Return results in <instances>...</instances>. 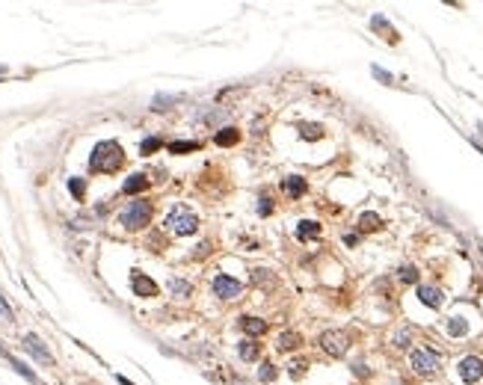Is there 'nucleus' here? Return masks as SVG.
<instances>
[{"mask_svg":"<svg viewBox=\"0 0 483 385\" xmlns=\"http://www.w3.org/2000/svg\"><path fill=\"white\" fill-rule=\"evenodd\" d=\"M122 148H119V142H98L95 151H92V157H89V166H92V172H116L119 166H122Z\"/></svg>","mask_w":483,"mask_h":385,"instance_id":"f257e3e1","label":"nucleus"},{"mask_svg":"<svg viewBox=\"0 0 483 385\" xmlns=\"http://www.w3.org/2000/svg\"><path fill=\"white\" fill-rule=\"evenodd\" d=\"M122 225L125 228H130V231H136V228H145L148 225V220H151V205L148 202H142V199H136V202H130L128 208L122 211Z\"/></svg>","mask_w":483,"mask_h":385,"instance_id":"f03ea898","label":"nucleus"},{"mask_svg":"<svg viewBox=\"0 0 483 385\" xmlns=\"http://www.w3.org/2000/svg\"><path fill=\"white\" fill-rule=\"evenodd\" d=\"M166 225H169V231H175V234H196L199 220H196L193 211H187V208H172V214L166 217Z\"/></svg>","mask_w":483,"mask_h":385,"instance_id":"7ed1b4c3","label":"nucleus"},{"mask_svg":"<svg viewBox=\"0 0 483 385\" xmlns=\"http://www.w3.org/2000/svg\"><path fill=\"white\" fill-rule=\"evenodd\" d=\"M320 347L329 355H344L347 350H350V338H347V332L332 329V332H323L320 335Z\"/></svg>","mask_w":483,"mask_h":385,"instance_id":"20e7f679","label":"nucleus"},{"mask_svg":"<svg viewBox=\"0 0 483 385\" xmlns=\"http://www.w3.org/2000/svg\"><path fill=\"white\" fill-rule=\"evenodd\" d=\"M459 376H462V382L474 385L483 376V361L477 355H465V358L459 361Z\"/></svg>","mask_w":483,"mask_h":385,"instance_id":"39448f33","label":"nucleus"},{"mask_svg":"<svg viewBox=\"0 0 483 385\" xmlns=\"http://www.w3.org/2000/svg\"><path fill=\"white\" fill-rule=\"evenodd\" d=\"M240 290H243V285H240L237 279H228V276H217V279H214V293H217L220 299H237Z\"/></svg>","mask_w":483,"mask_h":385,"instance_id":"423d86ee","label":"nucleus"},{"mask_svg":"<svg viewBox=\"0 0 483 385\" xmlns=\"http://www.w3.org/2000/svg\"><path fill=\"white\" fill-rule=\"evenodd\" d=\"M412 367H415L418 373H433V370L439 367V355L433 353V350H415V353H412Z\"/></svg>","mask_w":483,"mask_h":385,"instance_id":"0eeeda50","label":"nucleus"},{"mask_svg":"<svg viewBox=\"0 0 483 385\" xmlns=\"http://www.w3.org/2000/svg\"><path fill=\"white\" fill-rule=\"evenodd\" d=\"M130 288H133L136 296H145V299H148V296H157V285H154L145 273H133V276H130Z\"/></svg>","mask_w":483,"mask_h":385,"instance_id":"6e6552de","label":"nucleus"},{"mask_svg":"<svg viewBox=\"0 0 483 385\" xmlns=\"http://www.w3.org/2000/svg\"><path fill=\"white\" fill-rule=\"evenodd\" d=\"M418 299L424 302V305H430V308H442V290L439 288H430V285H421L418 288Z\"/></svg>","mask_w":483,"mask_h":385,"instance_id":"1a4fd4ad","label":"nucleus"},{"mask_svg":"<svg viewBox=\"0 0 483 385\" xmlns=\"http://www.w3.org/2000/svg\"><path fill=\"white\" fill-rule=\"evenodd\" d=\"M24 347H27V350H30L36 358H42L45 364H54V355L45 350V344H42V341H39L36 335H27V338H24Z\"/></svg>","mask_w":483,"mask_h":385,"instance_id":"9d476101","label":"nucleus"},{"mask_svg":"<svg viewBox=\"0 0 483 385\" xmlns=\"http://www.w3.org/2000/svg\"><path fill=\"white\" fill-rule=\"evenodd\" d=\"M282 190H285L288 199H299V196L305 192V181H302V178H296V175H290V178L282 181Z\"/></svg>","mask_w":483,"mask_h":385,"instance_id":"9b49d317","label":"nucleus"},{"mask_svg":"<svg viewBox=\"0 0 483 385\" xmlns=\"http://www.w3.org/2000/svg\"><path fill=\"white\" fill-rule=\"evenodd\" d=\"M240 329L246 332V335H252V338H258V335H264L267 332V323L264 320H258V317H240Z\"/></svg>","mask_w":483,"mask_h":385,"instance_id":"f8f14e48","label":"nucleus"},{"mask_svg":"<svg viewBox=\"0 0 483 385\" xmlns=\"http://www.w3.org/2000/svg\"><path fill=\"white\" fill-rule=\"evenodd\" d=\"M296 237H299V240H308V237H320V225L314 223V220H302V223L296 225Z\"/></svg>","mask_w":483,"mask_h":385,"instance_id":"ddd939ff","label":"nucleus"},{"mask_svg":"<svg viewBox=\"0 0 483 385\" xmlns=\"http://www.w3.org/2000/svg\"><path fill=\"white\" fill-rule=\"evenodd\" d=\"M302 344V335L299 332H282L279 335V350H296Z\"/></svg>","mask_w":483,"mask_h":385,"instance_id":"4468645a","label":"nucleus"},{"mask_svg":"<svg viewBox=\"0 0 483 385\" xmlns=\"http://www.w3.org/2000/svg\"><path fill=\"white\" fill-rule=\"evenodd\" d=\"M299 136H302V139H320V136H323V125L302 122V125H299Z\"/></svg>","mask_w":483,"mask_h":385,"instance_id":"2eb2a0df","label":"nucleus"},{"mask_svg":"<svg viewBox=\"0 0 483 385\" xmlns=\"http://www.w3.org/2000/svg\"><path fill=\"white\" fill-rule=\"evenodd\" d=\"M380 225H383V220H380L377 214H371V211L359 217V228H362V231H377Z\"/></svg>","mask_w":483,"mask_h":385,"instance_id":"dca6fc26","label":"nucleus"},{"mask_svg":"<svg viewBox=\"0 0 483 385\" xmlns=\"http://www.w3.org/2000/svg\"><path fill=\"white\" fill-rule=\"evenodd\" d=\"M145 187H148L145 175H130L128 181H125V192H142Z\"/></svg>","mask_w":483,"mask_h":385,"instance_id":"f3484780","label":"nucleus"},{"mask_svg":"<svg viewBox=\"0 0 483 385\" xmlns=\"http://www.w3.org/2000/svg\"><path fill=\"white\" fill-rule=\"evenodd\" d=\"M169 290H172L175 296H190V293H193L190 282H184V279H172V282H169Z\"/></svg>","mask_w":483,"mask_h":385,"instance_id":"a211bd4d","label":"nucleus"},{"mask_svg":"<svg viewBox=\"0 0 483 385\" xmlns=\"http://www.w3.org/2000/svg\"><path fill=\"white\" fill-rule=\"evenodd\" d=\"M199 148V142H193V139H184V142H169V151L172 154H184V151H196Z\"/></svg>","mask_w":483,"mask_h":385,"instance_id":"6ab92c4d","label":"nucleus"},{"mask_svg":"<svg viewBox=\"0 0 483 385\" xmlns=\"http://www.w3.org/2000/svg\"><path fill=\"white\" fill-rule=\"evenodd\" d=\"M237 142V130L234 128H223L217 133V145H234Z\"/></svg>","mask_w":483,"mask_h":385,"instance_id":"aec40b11","label":"nucleus"},{"mask_svg":"<svg viewBox=\"0 0 483 385\" xmlns=\"http://www.w3.org/2000/svg\"><path fill=\"white\" fill-rule=\"evenodd\" d=\"M240 358H243V361H255L258 358V344L243 341V344H240Z\"/></svg>","mask_w":483,"mask_h":385,"instance_id":"412c9836","label":"nucleus"},{"mask_svg":"<svg viewBox=\"0 0 483 385\" xmlns=\"http://www.w3.org/2000/svg\"><path fill=\"white\" fill-rule=\"evenodd\" d=\"M181 98L178 95H157L151 101V110H169V104H178Z\"/></svg>","mask_w":483,"mask_h":385,"instance_id":"4be33fe9","label":"nucleus"},{"mask_svg":"<svg viewBox=\"0 0 483 385\" xmlns=\"http://www.w3.org/2000/svg\"><path fill=\"white\" fill-rule=\"evenodd\" d=\"M465 329H468V326H465V320H462V317H451V320H448V332H451L453 338L465 335Z\"/></svg>","mask_w":483,"mask_h":385,"instance_id":"5701e85b","label":"nucleus"},{"mask_svg":"<svg viewBox=\"0 0 483 385\" xmlns=\"http://www.w3.org/2000/svg\"><path fill=\"white\" fill-rule=\"evenodd\" d=\"M258 379H261V382H273V379H276V364L264 361V364H261V370H258Z\"/></svg>","mask_w":483,"mask_h":385,"instance_id":"b1692460","label":"nucleus"},{"mask_svg":"<svg viewBox=\"0 0 483 385\" xmlns=\"http://www.w3.org/2000/svg\"><path fill=\"white\" fill-rule=\"evenodd\" d=\"M160 145H163V142L157 139V136H145V139H142V145H139V151H142V154H154Z\"/></svg>","mask_w":483,"mask_h":385,"instance_id":"393cba45","label":"nucleus"},{"mask_svg":"<svg viewBox=\"0 0 483 385\" xmlns=\"http://www.w3.org/2000/svg\"><path fill=\"white\" fill-rule=\"evenodd\" d=\"M400 282L415 285V282H418V270H415V267H409V264H406V267H400Z\"/></svg>","mask_w":483,"mask_h":385,"instance_id":"a878e982","label":"nucleus"},{"mask_svg":"<svg viewBox=\"0 0 483 385\" xmlns=\"http://www.w3.org/2000/svg\"><path fill=\"white\" fill-rule=\"evenodd\" d=\"M252 282H255V285H270L273 276H270V270H255V273H252Z\"/></svg>","mask_w":483,"mask_h":385,"instance_id":"bb28decb","label":"nucleus"},{"mask_svg":"<svg viewBox=\"0 0 483 385\" xmlns=\"http://www.w3.org/2000/svg\"><path fill=\"white\" fill-rule=\"evenodd\" d=\"M409 341H412V332H409V329H403V332L394 335V347H409Z\"/></svg>","mask_w":483,"mask_h":385,"instance_id":"cd10ccee","label":"nucleus"},{"mask_svg":"<svg viewBox=\"0 0 483 385\" xmlns=\"http://www.w3.org/2000/svg\"><path fill=\"white\" fill-rule=\"evenodd\" d=\"M68 190H71L74 196H77V199H80V196H83V190H86V184H83L80 178H71V181H68Z\"/></svg>","mask_w":483,"mask_h":385,"instance_id":"c85d7f7f","label":"nucleus"},{"mask_svg":"<svg viewBox=\"0 0 483 385\" xmlns=\"http://www.w3.org/2000/svg\"><path fill=\"white\" fill-rule=\"evenodd\" d=\"M305 367H308V364H305L302 358H299V361H290V376H293V379H296V376H302V373H305Z\"/></svg>","mask_w":483,"mask_h":385,"instance_id":"c756f323","label":"nucleus"},{"mask_svg":"<svg viewBox=\"0 0 483 385\" xmlns=\"http://www.w3.org/2000/svg\"><path fill=\"white\" fill-rule=\"evenodd\" d=\"M371 71H374V77H380V80H383V83H391V80H394V77H391V74H388V71H383V68H380V65H374V68H371Z\"/></svg>","mask_w":483,"mask_h":385,"instance_id":"7c9ffc66","label":"nucleus"},{"mask_svg":"<svg viewBox=\"0 0 483 385\" xmlns=\"http://www.w3.org/2000/svg\"><path fill=\"white\" fill-rule=\"evenodd\" d=\"M270 211H273V205H270V199H267V196H264V199H261V202H258V214H261V217H267V214H270Z\"/></svg>","mask_w":483,"mask_h":385,"instance_id":"2f4dec72","label":"nucleus"},{"mask_svg":"<svg viewBox=\"0 0 483 385\" xmlns=\"http://www.w3.org/2000/svg\"><path fill=\"white\" fill-rule=\"evenodd\" d=\"M208 252H211V243H199V246H196V255H199V258L208 255Z\"/></svg>","mask_w":483,"mask_h":385,"instance_id":"473e14b6","label":"nucleus"},{"mask_svg":"<svg viewBox=\"0 0 483 385\" xmlns=\"http://www.w3.org/2000/svg\"><path fill=\"white\" fill-rule=\"evenodd\" d=\"M344 243H347V246H356V243H359V237H356V234H344Z\"/></svg>","mask_w":483,"mask_h":385,"instance_id":"72a5a7b5","label":"nucleus"},{"mask_svg":"<svg viewBox=\"0 0 483 385\" xmlns=\"http://www.w3.org/2000/svg\"><path fill=\"white\" fill-rule=\"evenodd\" d=\"M0 74H6V68H3V65H0Z\"/></svg>","mask_w":483,"mask_h":385,"instance_id":"f704fd0d","label":"nucleus"}]
</instances>
